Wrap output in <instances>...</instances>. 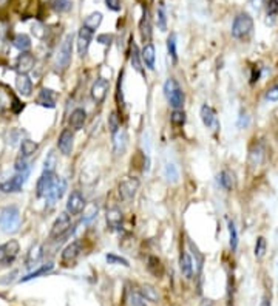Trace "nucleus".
Here are the masks:
<instances>
[{
	"instance_id": "1",
	"label": "nucleus",
	"mask_w": 278,
	"mask_h": 306,
	"mask_svg": "<svg viewBox=\"0 0 278 306\" xmlns=\"http://www.w3.org/2000/svg\"><path fill=\"white\" fill-rule=\"evenodd\" d=\"M164 95L169 101L170 107L173 110H182L184 107V102H185V95L182 92L181 85L178 84L176 79L173 78H169L164 84Z\"/></svg>"
},
{
	"instance_id": "2",
	"label": "nucleus",
	"mask_w": 278,
	"mask_h": 306,
	"mask_svg": "<svg viewBox=\"0 0 278 306\" xmlns=\"http://www.w3.org/2000/svg\"><path fill=\"white\" fill-rule=\"evenodd\" d=\"M253 31V19L247 13H239L232 24V36L235 39H247Z\"/></svg>"
},
{
	"instance_id": "3",
	"label": "nucleus",
	"mask_w": 278,
	"mask_h": 306,
	"mask_svg": "<svg viewBox=\"0 0 278 306\" xmlns=\"http://www.w3.org/2000/svg\"><path fill=\"white\" fill-rule=\"evenodd\" d=\"M21 226V210L16 206H8L0 212V227L7 233H13Z\"/></svg>"
},
{
	"instance_id": "4",
	"label": "nucleus",
	"mask_w": 278,
	"mask_h": 306,
	"mask_svg": "<svg viewBox=\"0 0 278 306\" xmlns=\"http://www.w3.org/2000/svg\"><path fill=\"white\" fill-rule=\"evenodd\" d=\"M73 41H74V34H67L64 41L61 42L58 53H56V59L54 64L59 70H65L68 68L70 62H71V55H73Z\"/></svg>"
},
{
	"instance_id": "5",
	"label": "nucleus",
	"mask_w": 278,
	"mask_h": 306,
	"mask_svg": "<svg viewBox=\"0 0 278 306\" xmlns=\"http://www.w3.org/2000/svg\"><path fill=\"white\" fill-rule=\"evenodd\" d=\"M266 153H267V147H266V142L261 139H255V142L249 147V155H247V164L252 169L259 167L266 159Z\"/></svg>"
},
{
	"instance_id": "6",
	"label": "nucleus",
	"mask_w": 278,
	"mask_h": 306,
	"mask_svg": "<svg viewBox=\"0 0 278 306\" xmlns=\"http://www.w3.org/2000/svg\"><path fill=\"white\" fill-rule=\"evenodd\" d=\"M138 189H139V179L138 178H135V176L125 178L124 181H121V184L118 187L121 200L125 201V203H130L136 196Z\"/></svg>"
},
{
	"instance_id": "7",
	"label": "nucleus",
	"mask_w": 278,
	"mask_h": 306,
	"mask_svg": "<svg viewBox=\"0 0 278 306\" xmlns=\"http://www.w3.org/2000/svg\"><path fill=\"white\" fill-rule=\"evenodd\" d=\"M19 250H21V246H19L17 240H10L0 246V264L10 266L17 258Z\"/></svg>"
},
{
	"instance_id": "8",
	"label": "nucleus",
	"mask_w": 278,
	"mask_h": 306,
	"mask_svg": "<svg viewBox=\"0 0 278 306\" xmlns=\"http://www.w3.org/2000/svg\"><path fill=\"white\" fill-rule=\"evenodd\" d=\"M71 227V217L68 212H62L56 221L53 223V227H51V232H50V237L51 238H62L65 233L70 230Z\"/></svg>"
},
{
	"instance_id": "9",
	"label": "nucleus",
	"mask_w": 278,
	"mask_h": 306,
	"mask_svg": "<svg viewBox=\"0 0 278 306\" xmlns=\"http://www.w3.org/2000/svg\"><path fill=\"white\" fill-rule=\"evenodd\" d=\"M59 176H56L54 172H44L41 175V178L37 179V186H36V190H37V196L39 198H47L48 193L51 192L54 183L58 181Z\"/></svg>"
},
{
	"instance_id": "10",
	"label": "nucleus",
	"mask_w": 278,
	"mask_h": 306,
	"mask_svg": "<svg viewBox=\"0 0 278 306\" xmlns=\"http://www.w3.org/2000/svg\"><path fill=\"white\" fill-rule=\"evenodd\" d=\"M85 196L79 190H73L67 201V212L70 215H79L85 210Z\"/></svg>"
},
{
	"instance_id": "11",
	"label": "nucleus",
	"mask_w": 278,
	"mask_h": 306,
	"mask_svg": "<svg viewBox=\"0 0 278 306\" xmlns=\"http://www.w3.org/2000/svg\"><path fill=\"white\" fill-rule=\"evenodd\" d=\"M81 252H82V249H81V243H79V241H74V243L68 244V246L64 249L62 255H61V263H62V266H65V267L73 266L74 263L78 261V258L81 257Z\"/></svg>"
},
{
	"instance_id": "12",
	"label": "nucleus",
	"mask_w": 278,
	"mask_h": 306,
	"mask_svg": "<svg viewBox=\"0 0 278 306\" xmlns=\"http://www.w3.org/2000/svg\"><path fill=\"white\" fill-rule=\"evenodd\" d=\"M27 176H28V172H17L16 176H13L8 181L0 184V190L5 192V193H13V192H21L25 181H27Z\"/></svg>"
},
{
	"instance_id": "13",
	"label": "nucleus",
	"mask_w": 278,
	"mask_h": 306,
	"mask_svg": "<svg viewBox=\"0 0 278 306\" xmlns=\"http://www.w3.org/2000/svg\"><path fill=\"white\" fill-rule=\"evenodd\" d=\"M108 88H110V82L108 79L105 78H99L95 81L91 87V98L96 104H102L107 98V93H108Z\"/></svg>"
},
{
	"instance_id": "14",
	"label": "nucleus",
	"mask_w": 278,
	"mask_h": 306,
	"mask_svg": "<svg viewBox=\"0 0 278 306\" xmlns=\"http://www.w3.org/2000/svg\"><path fill=\"white\" fill-rule=\"evenodd\" d=\"M199 116H201V121H202V124L206 125L207 129H210V130H218L219 129V121H218V116H216V113H215V110L212 109L210 105H202L201 107V112H199Z\"/></svg>"
},
{
	"instance_id": "15",
	"label": "nucleus",
	"mask_w": 278,
	"mask_h": 306,
	"mask_svg": "<svg viewBox=\"0 0 278 306\" xmlns=\"http://www.w3.org/2000/svg\"><path fill=\"white\" fill-rule=\"evenodd\" d=\"M93 33H95V31H91L87 27H82L79 30V33H78V53H79L81 58L87 56L90 44L93 41Z\"/></svg>"
},
{
	"instance_id": "16",
	"label": "nucleus",
	"mask_w": 278,
	"mask_h": 306,
	"mask_svg": "<svg viewBox=\"0 0 278 306\" xmlns=\"http://www.w3.org/2000/svg\"><path fill=\"white\" fill-rule=\"evenodd\" d=\"M73 146H74V135H73L71 130L65 129V130L61 133L59 139H58V147H59V150H61L64 155H71Z\"/></svg>"
},
{
	"instance_id": "17",
	"label": "nucleus",
	"mask_w": 278,
	"mask_h": 306,
	"mask_svg": "<svg viewBox=\"0 0 278 306\" xmlns=\"http://www.w3.org/2000/svg\"><path fill=\"white\" fill-rule=\"evenodd\" d=\"M34 56L31 55V53H28V51H24V53H21V55H19V58H17V61H16V68H17V71L19 73H22V75H27L28 71L34 67Z\"/></svg>"
},
{
	"instance_id": "18",
	"label": "nucleus",
	"mask_w": 278,
	"mask_h": 306,
	"mask_svg": "<svg viewBox=\"0 0 278 306\" xmlns=\"http://www.w3.org/2000/svg\"><path fill=\"white\" fill-rule=\"evenodd\" d=\"M141 56H142V62L144 65L150 70V71H155V62H156V50H155V45L150 42V44H145L142 51H141Z\"/></svg>"
},
{
	"instance_id": "19",
	"label": "nucleus",
	"mask_w": 278,
	"mask_h": 306,
	"mask_svg": "<svg viewBox=\"0 0 278 306\" xmlns=\"http://www.w3.org/2000/svg\"><path fill=\"white\" fill-rule=\"evenodd\" d=\"M139 33H141V38L144 45L145 44H150L152 39V22H150V16H148V11L144 8V16L139 22Z\"/></svg>"
},
{
	"instance_id": "20",
	"label": "nucleus",
	"mask_w": 278,
	"mask_h": 306,
	"mask_svg": "<svg viewBox=\"0 0 278 306\" xmlns=\"http://www.w3.org/2000/svg\"><path fill=\"white\" fill-rule=\"evenodd\" d=\"M65 190H67V181H65L64 178H58V181L54 183L51 192L47 196V200L50 201V204H54L56 201H59L61 198L64 196Z\"/></svg>"
},
{
	"instance_id": "21",
	"label": "nucleus",
	"mask_w": 278,
	"mask_h": 306,
	"mask_svg": "<svg viewBox=\"0 0 278 306\" xmlns=\"http://www.w3.org/2000/svg\"><path fill=\"white\" fill-rule=\"evenodd\" d=\"M16 88H17L19 95L28 98L33 93V82H31V79L27 75L19 73L17 78H16Z\"/></svg>"
},
{
	"instance_id": "22",
	"label": "nucleus",
	"mask_w": 278,
	"mask_h": 306,
	"mask_svg": "<svg viewBox=\"0 0 278 306\" xmlns=\"http://www.w3.org/2000/svg\"><path fill=\"white\" fill-rule=\"evenodd\" d=\"M87 121V112L84 109H74L68 118V124L73 130H81Z\"/></svg>"
},
{
	"instance_id": "23",
	"label": "nucleus",
	"mask_w": 278,
	"mask_h": 306,
	"mask_svg": "<svg viewBox=\"0 0 278 306\" xmlns=\"http://www.w3.org/2000/svg\"><path fill=\"white\" fill-rule=\"evenodd\" d=\"M122 218H124V217H122V212H121L118 207H111V209H108L107 213H105L107 224H108V227H110L111 230H116V229L121 227Z\"/></svg>"
},
{
	"instance_id": "24",
	"label": "nucleus",
	"mask_w": 278,
	"mask_h": 306,
	"mask_svg": "<svg viewBox=\"0 0 278 306\" xmlns=\"http://www.w3.org/2000/svg\"><path fill=\"white\" fill-rule=\"evenodd\" d=\"M130 62H132V67L138 71L139 75H144L142 56H141V51H139L138 45L135 44V41H132V44H130Z\"/></svg>"
},
{
	"instance_id": "25",
	"label": "nucleus",
	"mask_w": 278,
	"mask_h": 306,
	"mask_svg": "<svg viewBox=\"0 0 278 306\" xmlns=\"http://www.w3.org/2000/svg\"><path fill=\"white\" fill-rule=\"evenodd\" d=\"M179 269H181L182 277L192 278V274H193V261H192L190 255H189L185 250L181 252V257H179Z\"/></svg>"
},
{
	"instance_id": "26",
	"label": "nucleus",
	"mask_w": 278,
	"mask_h": 306,
	"mask_svg": "<svg viewBox=\"0 0 278 306\" xmlns=\"http://www.w3.org/2000/svg\"><path fill=\"white\" fill-rule=\"evenodd\" d=\"M113 136V147H115V153L119 156V155H124L125 149H127V133L124 129H119Z\"/></svg>"
},
{
	"instance_id": "27",
	"label": "nucleus",
	"mask_w": 278,
	"mask_h": 306,
	"mask_svg": "<svg viewBox=\"0 0 278 306\" xmlns=\"http://www.w3.org/2000/svg\"><path fill=\"white\" fill-rule=\"evenodd\" d=\"M218 183L222 189L226 190H232L235 189V184H236V178H235V173L230 172V170H222L219 175H218Z\"/></svg>"
},
{
	"instance_id": "28",
	"label": "nucleus",
	"mask_w": 278,
	"mask_h": 306,
	"mask_svg": "<svg viewBox=\"0 0 278 306\" xmlns=\"http://www.w3.org/2000/svg\"><path fill=\"white\" fill-rule=\"evenodd\" d=\"M37 104H39L41 107H45V109H54L56 107L54 93L48 88H42L39 96H37Z\"/></svg>"
},
{
	"instance_id": "29",
	"label": "nucleus",
	"mask_w": 278,
	"mask_h": 306,
	"mask_svg": "<svg viewBox=\"0 0 278 306\" xmlns=\"http://www.w3.org/2000/svg\"><path fill=\"white\" fill-rule=\"evenodd\" d=\"M42 258V246L41 244H34L30 252H28V257H27V267L31 269L34 264H37Z\"/></svg>"
},
{
	"instance_id": "30",
	"label": "nucleus",
	"mask_w": 278,
	"mask_h": 306,
	"mask_svg": "<svg viewBox=\"0 0 278 306\" xmlns=\"http://www.w3.org/2000/svg\"><path fill=\"white\" fill-rule=\"evenodd\" d=\"M141 294H142V297L147 300V301H152V303H156L158 300H159V294H158V289L155 286H152V284H148V283H145V284H142L141 286Z\"/></svg>"
},
{
	"instance_id": "31",
	"label": "nucleus",
	"mask_w": 278,
	"mask_h": 306,
	"mask_svg": "<svg viewBox=\"0 0 278 306\" xmlns=\"http://www.w3.org/2000/svg\"><path fill=\"white\" fill-rule=\"evenodd\" d=\"M102 24V13L99 11H95V13H91L90 16L85 17V22H84V27L90 28L91 31H95L99 28V25Z\"/></svg>"
},
{
	"instance_id": "32",
	"label": "nucleus",
	"mask_w": 278,
	"mask_h": 306,
	"mask_svg": "<svg viewBox=\"0 0 278 306\" xmlns=\"http://www.w3.org/2000/svg\"><path fill=\"white\" fill-rule=\"evenodd\" d=\"M13 45L17 48V50H21L22 53L30 50L31 48V39L28 38L27 34L21 33V34H16L14 36V39H13Z\"/></svg>"
},
{
	"instance_id": "33",
	"label": "nucleus",
	"mask_w": 278,
	"mask_h": 306,
	"mask_svg": "<svg viewBox=\"0 0 278 306\" xmlns=\"http://www.w3.org/2000/svg\"><path fill=\"white\" fill-rule=\"evenodd\" d=\"M278 16V0H267L266 2V17L267 25H272Z\"/></svg>"
},
{
	"instance_id": "34",
	"label": "nucleus",
	"mask_w": 278,
	"mask_h": 306,
	"mask_svg": "<svg viewBox=\"0 0 278 306\" xmlns=\"http://www.w3.org/2000/svg\"><path fill=\"white\" fill-rule=\"evenodd\" d=\"M37 147H39V146H37L34 141H31V139H24L22 144H21V155H22L24 158H30L31 155L36 153Z\"/></svg>"
},
{
	"instance_id": "35",
	"label": "nucleus",
	"mask_w": 278,
	"mask_h": 306,
	"mask_svg": "<svg viewBox=\"0 0 278 306\" xmlns=\"http://www.w3.org/2000/svg\"><path fill=\"white\" fill-rule=\"evenodd\" d=\"M53 267H54V264H51V263L44 264L42 267H39V269H36V271L30 272L27 277H22L21 281H30V280H33V278H37V277H41V275H45V274H48L50 271H53Z\"/></svg>"
},
{
	"instance_id": "36",
	"label": "nucleus",
	"mask_w": 278,
	"mask_h": 306,
	"mask_svg": "<svg viewBox=\"0 0 278 306\" xmlns=\"http://www.w3.org/2000/svg\"><path fill=\"white\" fill-rule=\"evenodd\" d=\"M50 7L56 13H67L73 8L71 0H50Z\"/></svg>"
},
{
	"instance_id": "37",
	"label": "nucleus",
	"mask_w": 278,
	"mask_h": 306,
	"mask_svg": "<svg viewBox=\"0 0 278 306\" xmlns=\"http://www.w3.org/2000/svg\"><path fill=\"white\" fill-rule=\"evenodd\" d=\"M156 22L161 31H167V11L162 2L158 5V10H156Z\"/></svg>"
},
{
	"instance_id": "38",
	"label": "nucleus",
	"mask_w": 278,
	"mask_h": 306,
	"mask_svg": "<svg viewBox=\"0 0 278 306\" xmlns=\"http://www.w3.org/2000/svg\"><path fill=\"white\" fill-rule=\"evenodd\" d=\"M164 176L167 178V181L172 183V184L178 183V179H179V172H178V167H176L175 164L169 163V164L165 166V169H164Z\"/></svg>"
},
{
	"instance_id": "39",
	"label": "nucleus",
	"mask_w": 278,
	"mask_h": 306,
	"mask_svg": "<svg viewBox=\"0 0 278 306\" xmlns=\"http://www.w3.org/2000/svg\"><path fill=\"white\" fill-rule=\"evenodd\" d=\"M147 269H148V271H150L153 275H156V277H161V275H162V271H164V267H162V264H161V260H159L158 257H153V255L148 258Z\"/></svg>"
},
{
	"instance_id": "40",
	"label": "nucleus",
	"mask_w": 278,
	"mask_h": 306,
	"mask_svg": "<svg viewBox=\"0 0 278 306\" xmlns=\"http://www.w3.org/2000/svg\"><path fill=\"white\" fill-rule=\"evenodd\" d=\"M167 51H169V56L172 58L173 64L178 62V51H176V34L172 33L167 39Z\"/></svg>"
},
{
	"instance_id": "41",
	"label": "nucleus",
	"mask_w": 278,
	"mask_h": 306,
	"mask_svg": "<svg viewBox=\"0 0 278 306\" xmlns=\"http://www.w3.org/2000/svg\"><path fill=\"white\" fill-rule=\"evenodd\" d=\"M227 227H229V244L232 250H236L238 247V230L236 226L232 220H227Z\"/></svg>"
},
{
	"instance_id": "42",
	"label": "nucleus",
	"mask_w": 278,
	"mask_h": 306,
	"mask_svg": "<svg viewBox=\"0 0 278 306\" xmlns=\"http://www.w3.org/2000/svg\"><path fill=\"white\" fill-rule=\"evenodd\" d=\"M266 249H267V241L264 237H258L256 243H255V257L258 260H261L266 254Z\"/></svg>"
},
{
	"instance_id": "43",
	"label": "nucleus",
	"mask_w": 278,
	"mask_h": 306,
	"mask_svg": "<svg viewBox=\"0 0 278 306\" xmlns=\"http://www.w3.org/2000/svg\"><path fill=\"white\" fill-rule=\"evenodd\" d=\"M108 129H110L111 135H115L121 129V119H119L116 112H111L110 116H108Z\"/></svg>"
},
{
	"instance_id": "44",
	"label": "nucleus",
	"mask_w": 278,
	"mask_h": 306,
	"mask_svg": "<svg viewBox=\"0 0 278 306\" xmlns=\"http://www.w3.org/2000/svg\"><path fill=\"white\" fill-rule=\"evenodd\" d=\"M170 122L175 125V127H182L185 124V113L182 110H173L170 115Z\"/></svg>"
},
{
	"instance_id": "45",
	"label": "nucleus",
	"mask_w": 278,
	"mask_h": 306,
	"mask_svg": "<svg viewBox=\"0 0 278 306\" xmlns=\"http://www.w3.org/2000/svg\"><path fill=\"white\" fill-rule=\"evenodd\" d=\"M105 260H107L108 264H119V266H125V267L130 266V263H128L127 258L119 257V255H116V254H107V255H105Z\"/></svg>"
},
{
	"instance_id": "46",
	"label": "nucleus",
	"mask_w": 278,
	"mask_h": 306,
	"mask_svg": "<svg viewBox=\"0 0 278 306\" xmlns=\"http://www.w3.org/2000/svg\"><path fill=\"white\" fill-rule=\"evenodd\" d=\"M130 304L132 306H147L145 298L141 292H130Z\"/></svg>"
},
{
	"instance_id": "47",
	"label": "nucleus",
	"mask_w": 278,
	"mask_h": 306,
	"mask_svg": "<svg viewBox=\"0 0 278 306\" xmlns=\"http://www.w3.org/2000/svg\"><path fill=\"white\" fill-rule=\"evenodd\" d=\"M56 163H58V159H56V153L50 152L48 156L45 158V170L44 172H54Z\"/></svg>"
},
{
	"instance_id": "48",
	"label": "nucleus",
	"mask_w": 278,
	"mask_h": 306,
	"mask_svg": "<svg viewBox=\"0 0 278 306\" xmlns=\"http://www.w3.org/2000/svg\"><path fill=\"white\" fill-rule=\"evenodd\" d=\"M122 75L119 76V81H118V88H116V101H118V105H119V110L124 107V93H122Z\"/></svg>"
},
{
	"instance_id": "49",
	"label": "nucleus",
	"mask_w": 278,
	"mask_h": 306,
	"mask_svg": "<svg viewBox=\"0 0 278 306\" xmlns=\"http://www.w3.org/2000/svg\"><path fill=\"white\" fill-rule=\"evenodd\" d=\"M266 99L270 102H278V82L266 92Z\"/></svg>"
},
{
	"instance_id": "50",
	"label": "nucleus",
	"mask_w": 278,
	"mask_h": 306,
	"mask_svg": "<svg viewBox=\"0 0 278 306\" xmlns=\"http://www.w3.org/2000/svg\"><path fill=\"white\" fill-rule=\"evenodd\" d=\"M16 170L17 172H28V163H27V158H24L22 155L17 158L16 161Z\"/></svg>"
},
{
	"instance_id": "51",
	"label": "nucleus",
	"mask_w": 278,
	"mask_h": 306,
	"mask_svg": "<svg viewBox=\"0 0 278 306\" xmlns=\"http://www.w3.org/2000/svg\"><path fill=\"white\" fill-rule=\"evenodd\" d=\"M105 7H107L110 11L118 13V11H121L122 4H121V0H105Z\"/></svg>"
},
{
	"instance_id": "52",
	"label": "nucleus",
	"mask_w": 278,
	"mask_h": 306,
	"mask_svg": "<svg viewBox=\"0 0 278 306\" xmlns=\"http://www.w3.org/2000/svg\"><path fill=\"white\" fill-rule=\"evenodd\" d=\"M259 78H261V67L253 65L252 67V75H250V84H255L256 81H259Z\"/></svg>"
},
{
	"instance_id": "53",
	"label": "nucleus",
	"mask_w": 278,
	"mask_h": 306,
	"mask_svg": "<svg viewBox=\"0 0 278 306\" xmlns=\"http://www.w3.org/2000/svg\"><path fill=\"white\" fill-rule=\"evenodd\" d=\"M111 41H113V36H111V34H101V36H98V42H101L104 45H110Z\"/></svg>"
},
{
	"instance_id": "54",
	"label": "nucleus",
	"mask_w": 278,
	"mask_h": 306,
	"mask_svg": "<svg viewBox=\"0 0 278 306\" xmlns=\"http://www.w3.org/2000/svg\"><path fill=\"white\" fill-rule=\"evenodd\" d=\"M247 124H249V116L246 113H241L238 125H239V127H247Z\"/></svg>"
},
{
	"instance_id": "55",
	"label": "nucleus",
	"mask_w": 278,
	"mask_h": 306,
	"mask_svg": "<svg viewBox=\"0 0 278 306\" xmlns=\"http://www.w3.org/2000/svg\"><path fill=\"white\" fill-rule=\"evenodd\" d=\"M266 2H267V0H250V5L253 8H256V10H259L263 5H266Z\"/></svg>"
},
{
	"instance_id": "56",
	"label": "nucleus",
	"mask_w": 278,
	"mask_h": 306,
	"mask_svg": "<svg viewBox=\"0 0 278 306\" xmlns=\"http://www.w3.org/2000/svg\"><path fill=\"white\" fill-rule=\"evenodd\" d=\"M199 306H213V303L210 300H202Z\"/></svg>"
},
{
	"instance_id": "57",
	"label": "nucleus",
	"mask_w": 278,
	"mask_h": 306,
	"mask_svg": "<svg viewBox=\"0 0 278 306\" xmlns=\"http://www.w3.org/2000/svg\"><path fill=\"white\" fill-rule=\"evenodd\" d=\"M261 306H270V298L264 297V298H263V304H261Z\"/></svg>"
},
{
	"instance_id": "58",
	"label": "nucleus",
	"mask_w": 278,
	"mask_h": 306,
	"mask_svg": "<svg viewBox=\"0 0 278 306\" xmlns=\"http://www.w3.org/2000/svg\"><path fill=\"white\" fill-rule=\"evenodd\" d=\"M7 2H8V0H0V7H4V5H5Z\"/></svg>"
},
{
	"instance_id": "59",
	"label": "nucleus",
	"mask_w": 278,
	"mask_h": 306,
	"mask_svg": "<svg viewBox=\"0 0 278 306\" xmlns=\"http://www.w3.org/2000/svg\"><path fill=\"white\" fill-rule=\"evenodd\" d=\"M145 2H152V0H145Z\"/></svg>"
}]
</instances>
